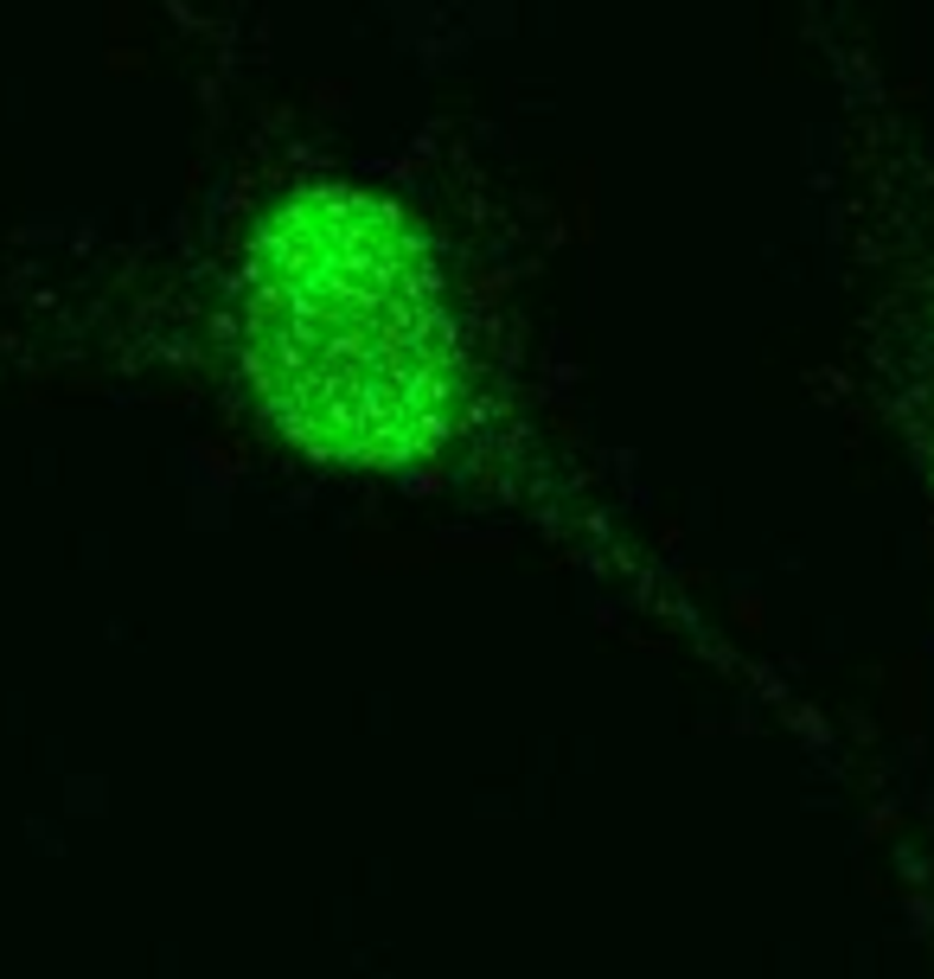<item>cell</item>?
I'll list each match as a JSON object with an SVG mask.
<instances>
[{
  "label": "cell",
  "mask_w": 934,
  "mask_h": 979,
  "mask_svg": "<svg viewBox=\"0 0 934 979\" xmlns=\"http://www.w3.org/2000/svg\"><path fill=\"white\" fill-rule=\"evenodd\" d=\"M250 352L269 404L320 454L391 461L436 442L449 404V339L410 237L372 205L314 199L257 244Z\"/></svg>",
  "instance_id": "6da1fadb"
}]
</instances>
